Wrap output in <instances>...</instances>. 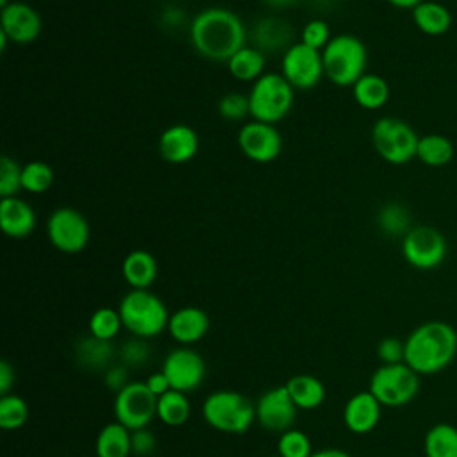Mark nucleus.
I'll return each instance as SVG.
<instances>
[{
	"mask_svg": "<svg viewBox=\"0 0 457 457\" xmlns=\"http://www.w3.org/2000/svg\"><path fill=\"white\" fill-rule=\"evenodd\" d=\"M130 443H132V453L143 455V457L152 453L154 448H155V437L146 428L132 430L130 432Z\"/></svg>",
	"mask_w": 457,
	"mask_h": 457,
	"instance_id": "obj_41",
	"label": "nucleus"
},
{
	"mask_svg": "<svg viewBox=\"0 0 457 457\" xmlns=\"http://www.w3.org/2000/svg\"><path fill=\"white\" fill-rule=\"evenodd\" d=\"M209 330V316L200 307H182L170 316L168 332L179 343H196Z\"/></svg>",
	"mask_w": 457,
	"mask_h": 457,
	"instance_id": "obj_20",
	"label": "nucleus"
},
{
	"mask_svg": "<svg viewBox=\"0 0 457 457\" xmlns=\"http://www.w3.org/2000/svg\"><path fill=\"white\" fill-rule=\"evenodd\" d=\"M311 457H350V453L337 450V448H327V450H320V452H312Z\"/></svg>",
	"mask_w": 457,
	"mask_h": 457,
	"instance_id": "obj_46",
	"label": "nucleus"
},
{
	"mask_svg": "<svg viewBox=\"0 0 457 457\" xmlns=\"http://www.w3.org/2000/svg\"><path fill=\"white\" fill-rule=\"evenodd\" d=\"M293 39V27L280 18H262L259 23L253 27V41L257 48L264 52H278V50H287L291 46Z\"/></svg>",
	"mask_w": 457,
	"mask_h": 457,
	"instance_id": "obj_21",
	"label": "nucleus"
},
{
	"mask_svg": "<svg viewBox=\"0 0 457 457\" xmlns=\"http://www.w3.org/2000/svg\"><path fill=\"white\" fill-rule=\"evenodd\" d=\"M162 373L166 375L171 389L189 393L202 384L205 377V362L198 352L182 346L166 355Z\"/></svg>",
	"mask_w": 457,
	"mask_h": 457,
	"instance_id": "obj_13",
	"label": "nucleus"
},
{
	"mask_svg": "<svg viewBox=\"0 0 457 457\" xmlns=\"http://www.w3.org/2000/svg\"><path fill=\"white\" fill-rule=\"evenodd\" d=\"M157 400L159 398L145 382H129L116 393V421L127 427L130 432L146 428V425L157 416Z\"/></svg>",
	"mask_w": 457,
	"mask_h": 457,
	"instance_id": "obj_9",
	"label": "nucleus"
},
{
	"mask_svg": "<svg viewBox=\"0 0 457 457\" xmlns=\"http://www.w3.org/2000/svg\"><path fill=\"white\" fill-rule=\"evenodd\" d=\"M191 414V405L182 391L170 389L157 400V418L168 427H180L187 421Z\"/></svg>",
	"mask_w": 457,
	"mask_h": 457,
	"instance_id": "obj_30",
	"label": "nucleus"
},
{
	"mask_svg": "<svg viewBox=\"0 0 457 457\" xmlns=\"http://www.w3.org/2000/svg\"><path fill=\"white\" fill-rule=\"evenodd\" d=\"M46 234L59 252L79 253L89 243V223L77 209L59 207L46 220Z\"/></svg>",
	"mask_w": 457,
	"mask_h": 457,
	"instance_id": "obj_11",
	"label": "nucleus"
},
{
	"mask_svg": "<svg viewBox=\"0 0 457 457\" xmlns=\"http://www.w3.org/2000/svg\"><path fill=\"white\" fill-rule=\"evenodd\" d=\"M278 457H280V455H278Z\"/></svg>",
	"mask_w": 457,
	"mask_h": 457,
	"instance_id": "obj_50",
	"label": "nucleus"
},
{
	"mask_svg": "<svg viewBox=\"0 0 457 457\" xmlns=\"http://www.w3.org/2000/svg\"><path fill=\"white\" fill-rule=\"evenodd\" d=\"M96 457H129L132 453L130 430L121 423H107L95 443Z\"/></svg>",
	"mask_w": 457,
	"mask_h": 457,
	"instance_id": "obj_25",
	"label": "nucleus"
},
{
	"mask_svg": "<svg viewBox=\"0 0 457 457\" xmlns=\"http://www.w3.org/2000/svg\"><path fill=\"white\" fill-rule=\"evenodd\" d=\"M411 214L409 211L398 204V202H391L386 204L380 211H378V227L391 236H405L411 230Z\"/></svg>",
	"mask_w": 457,
	"mask_h": 457,
	"instance_id": "obj_32",
	"label": "nucleus"
},
{
	"mask_svg": "<svg viewBox=\"0 0 457 457\" xmlns=\"http://www.w3.org/2000/svg\"><path fill=\"white\" fill-rule=\"evenodd\" d=\"M123 327L137 337H154L168 328L170 314L162 300L148 289H132L120 302Z\"/></svg>",
	"mask_w": 457,
	"mask_h": 457,
	"instance_id": "obj_4",
	"label": "nucleus"
},
{
	"mask_svg": "<svg viewBox=\"0 0 457 457\" xmlns=\"http://www.w3.org/2000/svg\"><path fill=\"white\" fill-rule=\"evenodd\" d=\"M286 389L295 405L303 411L316 409L325 400V386L321 384L320 378L307 373L291 377L286 384Z\"/></svg>",
	"mask_w": 457,
	"mask_h": 457,
	"instance_id": "obj_23",
	"label": "nucleus"
},
{
	"mask_svg": "<svg viewBox=\"0 0 457 457\" xmlns=\"http://www.w3.org/2000/svg\"><path fill=\"white\" fill-rule=\"evenodd\" d=\"M393 7H398V9H414L418 4H421L423 0H387Z\"/></svg>",
	"mask_w": 457,
	"mask_h": 457,
	"instance_id": "obj_47",
	"label": "nucleus"
},
{
	"mask_svg": "<svg viewBox=\"0 0 457 457\" xmlns=\"http://www.w3.org/2000/svg\"><path fill=\"white\" fill-rule=\"evenodd\" d=\"M121 275L132 289H148L157 278V261L146 250H132L123 259Z\"/></svg>",
	"mask_w": 457,
	"mask_h": 457,
	"instance_id": "obj_22",
	"label": "nucleus"
},
{
	"mask_svg": "<svg viewBox=\"0 0 457 457\" xmlns=\"http://www.w3.org/2000/svg\"><path fill=\"white\" fill-rule=\"evenodd\" d=\"M218 112L227 121H241L250 114L248 96L241 93H227L218 104Z\"/></svg>",
	"mask_w": 457,
	"mask_h": 457,
	"instance_id": "obj_38",
	"label": "nucleus"
},
{
	"mask_svg": "<svg viewBox=\"0 0 457 457\" xmlns=\"http://www.w3.org/2000/svg\"><path fill=\"white\" fill-rule=\"evenodd\" d=\"M193 48L209 61H228L245 46L246 29L230 9L207 7L200 11L189 27Z\"/></svg>",
	"mask_w": 457,
	"mask_h": 457,
	"instance_id": "obj_1",
	"label": "nucleus"
},
{
	"mask_svg": "<svg viewBox=\"0 0 457 457\" xmlns=\"http://www.w3.org/2000/svg\"><path fill=\"white\" fill-rule=\"evenodd\" d=\"M29 420V405L18 395H4L0 398V427L4 430H16Z\"/></svg>",
	"mask_w": 457,
	"mask_h": 457,
	"instance_id": "obj_33",
	"label": "nucleus"
},
{
	"mask_svg": "<svg viewBox=\"0 0 457 457\" xmlns=\"http://www.w3.org/2000/svg\"><path fill=\"white\" fill-rule=\"evenodd\" d=\"M54 184V170L43 161H30L21 168V189L29 193H45Z\"/></svg>",
	"mask_w": 457,
	"mask_h": 457,
	"instance_id": "obj_31",
	"label": "nucleus"
},
{
	"mask_svg": "<svg viewBox=\"0 0 457 457\" xmlns=\"http://www.w3.org/2000/svg\"><path fill=\"white\" fill-rule=\"evenodd\" d=\"M311 441L309 437L296 428H289L280 434L278 439V455L280 457H311Z\"/></svg>",
	"mask_w": 457,
	"mask_h": 457,
	"instance_id": "obj_36",
	"label": "nucleus"
},
{
	"mask_svg": "<svg viewBox=\"0 0 457 457\" xmlns=\"http://www.w3.org/2000/svg\"><path fill=\"white\" fill-rule=\"evenodd\" d=\"M237 146L253 162H271L282 150V136L275 125L253 120L239 129Z\"/></svg>",
	"mask_w": 457,
	"mask_h": 457,
	"instance_id": "obj_14",
	"label": "nucleus"
},
{
	"mask_svg": "<svg viewBox=\"0 0 457 457\" xmlns=\"http://www.w3.org/2000/svg\"><path fill=\"white\" fill-rule=\"evenodd\" d=\"M112 355L111 341H104L98 337H86L77 346V357L84 362L86 368H104Z\"/></svg>",
	"mask_w": 457,
	"mask_h": 457,
	"instance_id": "obj_34",
	"label": "nucleus"
},
{
	"mask_svg": "<svg viewBox=\"0 0 457 457\" xmlns=\"http://www.w3.org/2000/svg\"><path fill=\"white\" fill-rule=\"evenodd\" d=\"M105 382H107V386H109L111 389H116V391L123 389V387L129 384V382H127L125 368H123V366H114V368H111V370L107 371V375H105Z\"/></svg>",
	"mask_w": 457,
	"mask_h": 457,
	"instance_id": "obj_44",
	"label": "nucleus"
},
{
	"mask_svg": "<svg viewBox=\"0 0 457 457\" xmlns=\"http://www.w3.org/2000/svg\"><path fill=\"white\" fill-rule=\"evenodd\" d=\"M9 4H11L9 0H0V7H2V9H4V7H7Z\"/></svg>",
	"mask_w": 457,
	"mask_h": 457,
	"instance_id": "obj_49",
	"label": "nucleus"
},
{
	"mask_svg": "<svg viewBox=\"0 0 457 457\" xmlns=\"http://www.w3.org/2000/svg\"><path fill=\"white\" fill-rule=\"evenodd\" d=\"M43 21L39 12L25 2H11L0 12V30L18 45L32 43L39 37Z\"/></svg>",
	"mask_w": 457,
	"mask_h": 457,
	"instance_id": "obj_16",
	"label": "nucleus"
},
{
	"mask_svg": "<svg viewBox=\"0 0 457 457\" xmlns=\"http://www.w3.org/2000/svg\"><path fill=\"white\" fill-rule=\"evenodd\" d=\"M36 212L30 204L18 196L0 198V227L5 236L23 239L36 228Z\"/></svg>",
	"mask_w": 457,
	"mask_h": 457,
	"instance_id": "obj_19",
	"label": "nucleus"
},
{
	"mask_svg": "<svg viewBox=\"0 0 457 457\" xmlns=\"http://www.w3.org/2000/svg\"><path fill=\"white\" fill-rule=\"evenodd\" d=\"M262 2L275 9H287V7H293L298 0H262Z\"/></svg>",
	"mask_w": 457,
	"mask_h": 457,
	"instance_id": "obj_48",
	"label": "nucleus"
},
{
	"mask_svg": "<svg viewBox=\"0 0 457 457\" xmlns=\"http://www.w3.org/2000/svg\"><path fill=\"white\" fill-rule=\"evenodd\" d=\"M368 391L386 407H402L416 398L420 375L405 362L382 364L373 371Z\"/></svg>",
	"mask_w": 457,
	"mask_h": 457,
	"instance_id": "obj_8",
	"label": "nucleus"
},
{
	"mask_svg": "<svg viewBox=\"0 0 457 457\" xmlns=\"http://www.w3.org/2000/svg\"><path fill=\"white\" fill-rule=\"evenodd\" d=\"M446 252L448 246L445 236L430 225L412 227L402 239L403 259L421 271L437 268L445 261Z\"/></svg>",
	"mask_w": 457,
	"mask_h": 457,
	"instance_id": "obj_10",
	"label": "nucleus"
},
{
	"mask_svg": "<svg viewBox=\"0 0 457 457\" xmlns=\"http://www.w3.org/2000/svg\"><path fill=\"white\" fill-rule=\"evenodd\" d=\"M282 75L293 87H314L325 75L321 52L303 43L291 45L282 57Z\"/></svg>",
	"mask_w": 457,
	"mask_h": 457,
	"instance_id": "obj_12",
	"label": "nucleus"
},
{
	"mask_svg": "<svg viewBox=\"0 0 457 457\" xmlns=\"http://www.w3.org/2000/svg\"><path fill=\"white\" fill-rule=\"evenodd\" d=\"M264 54L253 46H243L227 61L230 75L239 82H255L264 75Z\"/></svg>",
	"mask_w": 457,
	"mask_h": 457,
	"instance_id": "obj_26",
	"label": "nucleus"
},
{
	"mask_svg": "<svg viewBox=\"0 0 457 457\" xmlns=\"http://www.w3.org/2000/svg\"><path fill=\"white\" fill-rule=\"evenodd\" d=\"M412 20L414 25L428 36H441L452 27L450 11L443 4L430 0H423L412 9Z\"/></svg>",
	"mask_w": 457,
	"mask_h": 457,
	"instance_id": "obj_24",
	"label": "nucleus"
},
{
	"mask_svg": "<svg viewBox=\"0 0 457 457\" xmlns=\"http://www.w3.org/2000/svg\"><path fill=\"white\" fill-rule=\"evenodd\" d=\"M453 143L443 134H425L418 141L416 157L430 166V168H443L453 159Z\"/></svg>",
	"mask_w": 457,
	"mask_h": 457,
	"instance_id": "obj_29",
	"label": "nucleus"
},
{
	"mask_svg": "<svg viewBox=\"0 0 457 457\" xmlns=\"http://www.w3.org/2000/svg\"><path fill=\"white\" fill-rule=\"evenodd\" d=\"M14 384V368L7 362L2 361L0 362V395H9L11 386Z\"/></svg>",
	"mask_w": 457,
	"mask_h": 457,
	"instance_id": "obj_45",
	"label": "nucleus"
},
{
	"mask_svg": "<svg viewBox=\"0 0 457 457\" xmlns=\"http://www.w3.org/2000/svg\"><path fill=\"white\" fill-rule=\"evenodd\" d=\"M425 457H457V427L452 423L432 425L423 439Z\"/></svg>",
	"mask_w": 457,
	"mask_h": 457,
	"instance_id": "obj_28",
	"label": "nucleus"
},
{
	"mask_svg": "<svg viewBox=\"0 0 457 457\" xmlns=\"http://www.w3.org/2000/svg\"><path fill=\"white\" fill-rule=\"evenodd\" d=\"M200 146L198 134L187 125H171L159 136V154L170 164L191 161Z\"/></svg>",
	"mask_w": 457,
	"mask_h": 457,
	"instance_id": "obj_17",
	"label": "nucleus"
},
{
	"mask_svg": "<svg viewBox=\"0 0 457 457\" xmlns=\"http://www.w3.org/2000/svg\"><path fill=\"white\" fill-rule=\"evenodd\" d=\"M121 357L130 366L141 364L148 357V348L143 345V341H129L121 350Z\"/></svg>",
	"mask_w": 457,
	"mask_h": 457,
	"instance_id": "obj_42",
	"label": "nucleus"
},
{
	"mask_svg": "<svg viewBox=\"0 0 457 457\" xmlns=\"http://www.w3.org/2000/svg\"><path fill=\"white\" fill-rule=\"evenodd\" d=\"M352 91L355 102L368 111H377L389 100V84L375 73H364L352 86Z\"/></svg>",
	"mask_w": 457,
	"mask_h": 457,
	"instance_id": "obj_27",
	"label": "nucleus"
},
{
	"mask_svg": "<svg viewBox=\"0 0 457 457\" xmlns=\"http://www.w3.org/2000/svg\"><path fill=\"white\" fill-rule=\"evenodd\" d=\"M205 421L225 434H243L255 420V403L237 391H214L202 405Z\"/></svg>",
	"mask_w": 457,
	"mask_h": 457,
	"instance_id": "obj_5",
	"label": "nucleus"
},
{
	"mask_svg": "<svg viewBox=\"0 0 457 457\" xmlns=\"http://www.w3.org/2000/svg\"><path fill=\"white\" fill-rule=\"evenodd\" d=\"M295 87L282 73H264L259 77L248 95L250 116L255 121L271 123L284 120L295 102Z\"/></svg>",
	"mask_w": 457,
	"mask_h": 457,
	"instance_id": "obj_6",
	"label": "nucleus"
},
{
	"mask_svg": "<svg viewBox=\"0 0 457 457\" xmlns=\"http://www.w3.org/2000/svg\"><path fill=\"white\" fill-rule=\"evenodd\" d=\"M123 325L120 311H114L111 307H100L96 309L89 318V332L93 337L111 341Z\"/></svg>",
	"mask_w": 457,
	"mask_h": 457,
	"instance_id": "obj_35",
	"label": "nucleus"
},
{
	"mask_svg": "<svg viewBox=\"0 0 457 457\" xmlns=\"http://www.w3.org/2000/svg\"><path fill=\"white\" fill-rule=\"evenodd\" d=\"M380 411L382 403L370 391H361L346 402L343 409V421L350 432L368 434L378 425Z\"/></svg>",
	"mask_w": 457,
	"mask_h": 457,
	"instance_id": "obj_18",
	"label": "nucleus"
},
{
	"mask_svg": "<svg viewBox=\"0 0 457 457\" xmlns=\"http://www.w3.org/2000/svg\"><path fill=\"white\" fill-rule=\"evenodd\" d=\"M420 136L403 120L384 116L371 127L375 152L389 164H405L416 157Z\"/></svg>",
	"mask_w": 457,
	"mask_h": 457,
	"instance_id": "obj_7",
	"label": "nucleus"
},
{
	"mask_svg": "<svg viewBox=\"0 0 457 457\" xmlns=\"http://www.w3.org/2000/svg\"><path fill=\"white\" fill-rule=\"evenodd\" d=\"M377 353L382 364L403 362V341H400L398 337H386L378 343Z\"/></svg>",
	"mask_w": 457,
	"mask_h": 457,
	"instance_id": "obj_40",
	"label": "nucleus"
},
{
	"mask_svg": "<svg viewBox=\"0 0 457 457\" xmlns=\"http://www.w3.org/2000/svg\"><path fill=\"white\" fill-rule=\"evenodd\" d=\"M21 168L14 159L4 155L0 159V198L16 196L21 189Z\"/></svg>",
	"mask_w": 457,
	"mask_h": 457,
	"instance_id": "obj_37",
	"label": "nucleus"
},
{
	"mask_svg": "<svg viewBox=\"0 0 457 457\" xmlns=\"http://www.w3.org/2000/svg\"><path fill=\"white\" fill-rule=\"evenodd\" d=\"M457 355V330L453 325L432 320L418 325L403 341V362L420 377L446 370Z\"/></svg>",
	"mask_w": 457,
	"mask_h": 457,
	"instance_id": "obj_2",
	"label": "nucleus"
},
{
	"mask_svg": "<svg viewBox=\"0 0 457 457\" xmlns=\"http://www.w3.org/2000/svg\"><path fill=\"white\" fill-rule=\"evenodd\" d=\"M321 59L325 77L336 86L348 87L364 75L368 52L357 36L339 34L321 50Z\"/></svg>",
	"mask_w": 457,
	"mask_h": 457,
	"instance_id": "obj_3",
	"label": "nucleus"
},
{
	"mask_svg": "<svg viewBox=\"0 0 457 457\" xmlns=\"http://www.w3.org/2000/svg\"><path fill=\"white\" fill-rule=\"evenodd\" d=\"M145 384L148 386V389H150L157 398L171 389V386H170L166 375L162 373V370H161L159 373H152V375L145 380Z\"/></svg>",
	"mask_w": 457,
	"mask_h": 457,
	"instance_id": "obj_43",
	"label": "nucleus"
},
{
	"mask_svg": "<svg viewBox=\"0 0 457 457\" xmlns=\"http://www.w3.org/2000/svg\"><path fill=\"white\" fill-rule=\"evenodd\" d=\"M298 407L291 400L286 386L273 387L261 395L255 403V420L266 430L286 432L295 423Z\"/></svg>",
	"mask_w": 457,
	"mask_h": 457,
	"instance_id": "obj_15",
	"label": "nucleus"
},
{
	"mask_svg": "<svg viewBox=\"0 0 457 457\" xmlns=\"http://www.w3.org/2000/svg\"><path fill=\"white\" fill-rule=\"evenodd\" d=\"M330 29L323 20H311L309 23L303 25L302 29V41L303 45L314 48V50H323L328 41H330Z\"/></svg>",
	"mask_w": 457,
	"mask_h": 457,
	"instance_id": "obj_39",
	"label": "nucleus"
}]
</instances>
